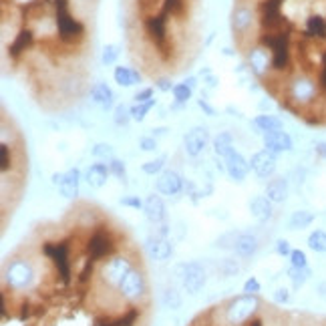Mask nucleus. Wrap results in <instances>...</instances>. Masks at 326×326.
Segmentation results:
<instances>
[{
    "instance_id": "obj_1",
    "label": "nucleus",
    "mask_w": 326,
    "mask_h": 326,
    "mask_svg": "<svg viewBox=\"0 0 326 326\" xmlns=\"http://www.w3.org/2000/svg\"><path fill=\"white\" fill-rule=\"evenodd\" d=\"M55 2V10H57V29L59 36L65 42H75L79 38H83L85 27L81 20L73 18L71 10H68V0H53Z\"/></svg>"
},
{
    "instance_id": "obj_2",
    "label": "nucleus",
    "mask_w": 326,
    "mask_h": 326,
    "mask_svg": "<svg viewBox=\"0 0 326 326\" xmlns=\"http://www.w3.org/2000/svg\"><path fill=\"white\" fill-rule=\"evenodd\" d=\"M260 306V300L256 298V294H244V296H238L226 306V320L231 326H240L244 322H248L256 310Z\"/></svg>"
},
{
    "instance_id": "obj_3",
    "label": "nucleus",
    "mask_w": 326,
    "mask_h": 326,
    "mask_svg": "<svg viewBox=\"0 0 326 326\" xmlns=\"http://www.w3.org/2000/svg\"><path fill=\"white\" fill-rule=\"evenodd\" d=\"M175 276L188 294H197L205 286V268L199 262H183L175 266Z\"/></svg>"
},
{
    "instance_id": "obj_4",
    "label": "nucleus",
    "mask_w": 326,
    "mask_h": 326,
    "mask_svg": "<svg viewBox=\"0 0 326 326\" xmlns=\"http://www.w3.org/2000/svg\"><path fill=\"white\" fill-rule=\"evenodd\" d=\"M42 252L49 260L55 264L61 280L68 284L71 282V276H73V270H71V260H68V244L66 242H46L42 244Z\"/></svg>"
},
{
    "instance_id": "obj_5",
    "label": "nucleus",
    "mask_w": 326,
    "mask_h": 326,
    "mask_svg": "<svg viewBox=\"0 0 326 326\" xmlns=\"http://www.w3.org/2000/svg\"><path fill=\"white\" fill-rule=\"evenodd\" d=\"M6 284L14 290H25L33 284L34 280V270L29 262L25 260H14L8 264L6 268Z\"/></svg>"
},
{
    "instance_id": "obj_6",
    "label": "nucleus",
    "mask_w": 326,
    "mask_h": 326,
    "mask_svg": "<svg viewBox=\"0 0 326 326\" xmlns=\"http://www.w3.org/2000/svg\"><path fill=\"white\" fill-rule=\"evenodd\" d=\"M113 252H115V242H113L111 234L105 229H97L87 242V254L93 262L107 260Z\"/></svg>"
},
{
    "instance_id": "obj_7",
    "label": "nucleus",
    "mask_w": 326,
    "mask_h": 326,
    "mask_svg": "<svg viewBox=\"0 0 326 326\" xmlns=\"http://www.w3.org/2000/svg\"><path fill=\"white\" fill-rule=\"evenodd\" d=\"M133 270V264L127 256H113L111 260L105 262L103 270H101V276L107 284L111 286H119L123 282V278Z\"/></svg>"
},
{
    "instance_id": "obj_8",
    "label": "nucleus",
    "mask_w": 326,
    "mask_h": 326,
    "mask_svg": "<svg viewBox=\"0 0 326 326\" xmlns=\"http://www.w3.org/2000/svg\"><path fill=\"white\" fill-rule=\"evenodd\" d=\"M119 288V294L129 300V302H137L143 298V294L147 290V284H145V276L139 272V270H131L129 274L123 278V282L117 286Z\"/></svg>"
},
{
    "instance_id": "obj_9",
    "label": "nucleus",
    "mask_w": 326,
    "mask_h": 326,
    "mask_svg": "<svg viewBox=\"0 0 326 326\" xmlns=\"http://www.w3.org/2000/svg\"><path fill=\"white\" fill-rule=\"evenodd\" d=\"M250 167H252V171H254L258 177H262V179L272 177V175L276 173V167H278L276 153H272V151H268V149H262V151L252 155Z\"/></svg>"
},
{
    "instance_id": "obj_10",
    "label": "nucleus",
    "mask_w": 326,
    "mask_h": 326,
    "mask_svg": "<svg viewBox=\"0 0 326 326\" xmlns=\"http://www.w3.org/2000/svg\"><path fill=\"white\" fill-rule=\"evenodd\" d=\"M145 31L149 38L153 40L155 46L163 49L167 44V12L163 10L161 14H153L145 20Z\"/></svg>"
},
{
    "instance_id": "obj_11",
    "label": "nucleus",
    "mask_w": 326,
    "mask_h": 326,
    "mask_svg": "<svg viewBox=\"0 0 326 326\" xmlns=\"http://www.w3.org/2000/svg\"><path fill=\"white\" fill-rule=\"evenodd\" d=\"M145 248H147V254L151 256V260L155 262H167L171 258V254H173L171 242L165 236H159V234H151L147 238Z\"/></svg>"
},
{
    "instance_id": "obj_12",
    "label": "nucleus",
    "mask_w": 326,
    "mask_h": 326,
    "mask_svg": "<svg viewBox=\"0 0 326 326\" xmlns=\"http://www.w3.org/2000/svg\"><path fill=\"white\" fill-rule=\"evenodd\" d=\"M264 139V147L276 155L280 153H286V151H292L294 143L292 137L286 133V131H270V133H264L262 135Z\"/></svg>"
},
{
    "instance_id": "obj_13",
    "label": "nucleus",
    "mask_w": 326,
    "mask_h": 326,
    "mask_svg": "<svg viewBox=\"0 0 326 326\" xmlns=\"http://www.w3.org/2000/svg\"><path fill=\"white\" fill-rule=\"evenodd\" d=\"M155 190L163 196H177L183 190V179L177 171L165 169L163 173H159V177L155 181Z\"/></svg>"
},
{
    "instance_id": "obj_14",
    "label": "nucleus",
    "mask_w": 326,
    "mask_h": 326,
    "mask_svg": "<svg viewBox=\"0 0 326 326\" xmlns=\"http://www.w3.org/2000/svg\"><path fill=\"white\" fill-rule=\"evenodd\" d=\"M207 141H209L207 131L203 127H196V129H192L183 137V149H185V153L190 157H197L207 147Z\"/></svg>"
},
{
    "instance_id": "obj_15",
    "label": "nucleus",
    "mask_w": 326,
    "mask_h": 326,
    "mask_svg": "<svg viewBox=\"0 0 326 326\" xmlns=\"http://www.w3.org/2000/svg\"><path fill=\"white\" fill-rule=\"evenodd\" d=\"M143 212H145V218H147L153 226L163 224V222L167 220V207H165L161 197L155 196V194L147 196V199L143 201Z\"/></svg>"
},
{
    "instance_id": "obj_16",
    "label": "nucleus",
    "mask_w": 326,
    "mask_h": 326,
    "mask_svg": "<svg viewBox=\"0 0 326 326\" xmlns=\"http://www.w3.org/2000/svg\"><path fill=\"white\" fill-rule=\"evenodd\" d=\"M250 169H252V167H250V161H246L244 155L238 153V151H234L231 155L226 157V173H228L234 181H244L246 175L250 173Z\"/></svg>"
},
{
    "instance_id": "obj_17",
    "label": "nucleus",
    "mask_w": 326,
    "mask_h": 326,
    "mask_svg": "<svg viewBox=\"0 0 326 326\" xmlns=\"http://www.w3.org/2000/svg\"><path fill=\"white\" fill-rule=\"evenodd\" d=\"M260 244H258V238L254 234H248V231H240L238 238H236V246H234V252L240 256V258H252L256 252H258Z\"/></svg>"
},
{
    "instance_id": "obj_18",
    "label": "nucleus",
    "mask_w": 326,
    "mask_h": 326,
    "mask_svg": "<svg viewBox=\"0 0 326 326\" xmlns=\"http://www.w3.org/2000/svg\"><path fill=\"white\" fill-rule=\"evenodd\" d=\"M288 192H290L288 179L276 177V179H272V181L266 185V194H264V196L268 197L272 203H284V201L288 199Z\"/></svg>"
},
{
    "instance_id": "obj_19",
    "label": "nucleus",
    "mask_w": 326,
    "mask_h": 326,
    "mask_svg": "<svg viewBox=\"0 0 326 326\" xmlns=\"http://www.w3.org/2000/svg\"><path fill=\"white\" fill-rule=\"evenodd\" d=\"M111 171H109V165L107 163H93L87 167L85 171V181L91 185V188H103L109 179Z\"/></svg>"
},
{
    "instance_id": "obj_20",
    "label": "nucleus",
    "mask_w": 326,
    "mask_h": 326,
    "mask_svg": "<svg viewBox=\"0 0 326 326\" xmlns=\"http://www.w3.org/2000/svg\"><path fill=\"white\" fill-rule=\"evenodd\" d=\"M79 183H81V171L77 167L65 171V177H63V183L59 185V192L61 196L66 199H73V197L79 196Z\"/></svg>"
},
{
    "instance_id": "obj_21",
    "label": "nucleus",
    "mask_w": 326,
    "mask_h": 326,
    "mask_svg": "<svg viewBox=\"0 0 326 326\" xmlns=\"http://www.w3.org/2000/svg\"><path fill=\"white\" fill-rule=\"evenodd\" d=\"M250 212L252 216L260 222V224H266L268 220H272L274 216V209H272V201L266 196H256L252 201H250Z\"/></svg>"
},
{
    "instance_id": "obj_22",
    "label": "nucleus",
    "mask_w": 326,
    "mask_h": 326,
    "mask_svg": "<svg viewBox=\"0 0 326 326\" xmlns=\"http://www.w3.org/2000/svg\"><path fill=\"white\" fill-rule=\"evenodd\" d=\"M139 320V308H129L125 314H121L119 318H99V326H135Z\"/></svg>"
},
{
    "instance_id": "obj_23",
    "label": "nucleus",
    "mask_w": 326,
    "mask_h": 326,
    "mask_svg": "<svg viewBox=\"0 0 326 326\" xmlns=\"http://www.w3.org/2000/svg\"><path fill=\"white\" fill-rule=\"evenodd\" d=\"M250 65H252V71H254L256 75H264V73L272 66V55L268 57V53H266L264 46H262V49H254V51L250 53Z\"/></svg>"
},
{
    "instance_id": "obj_24",
    "label": "nucleus",
    "mask_w": 326,
    "mask_h": 326,
    "mask_svg": "<svg viewBox=\"0 0 326 326\" xmlns=\"http://www.w3.org/2000/svg\"><path fill=\"white\" fill-rule=\"evenodd\" d=\"M33 38L34 34L31 29H22L20 33L16 34V38H14V42L8 46V53H10V57H18V55H22L31 44H33Z\"/></svg>"
},
{
    "instance_id": "obj_25",
    "label": "nucleus",
    "mask_w": 326,
    "mask_h": 326,
    "mask_svg": "<svg viewBox=\"0 0 326 326\" xmlns=\"http://www.w3.org/2000/svg\"><path fill=\"white\" fill-rule=\"evenodd\" d=\"M91 97L97 103L101 109H111L113 107V91L105 85V83H97L93 89H91Z\"/></svg>"
},
{
    "instance_id": "obj_26",
    "label": "nucleus",
    "mask_w": 326,
    "mask_h": 326,
    "mask_svg": "<svg viewBox=\"0 0 326 326\" xmlns=\"http://www.w3.org/2000/svg\"><path fill=\"white\" fill-rule=\"evenodd\" d=\"M113 77H115V83L121 85V87H131V85L141 81V75L137 71H133L131 66H117Z\"/></svg>"
},
{
    "instance_id": "obj_27",
    "label": "nucleus",
    "mask_w": 326,
    "mask_h": 326,
    "mask_svg": "<svg viewBox=\"0 0 326 326\" xmlns=\"http://www.w3.org/2000/svg\"><path fill=\"white\" fill-rule=\"evenodd\" d=\"M252 125L260 131L262 135L270 133V131H282V121L278 117H274V115H258L252 121Z\"/></svg>"
},
{
    "instance_id": "obj_28",
    "label": "nucleus",
    "mask_w": 326,
    "mask_h": 326,
    "mask_svg": "<svg viewBox=\"0 0 326 326\" xmlns=\"http://www.w3.org/2000/svg\"><path fill=\"white\" fill-rule=\"evenodd\" d=\"M214 151L218 157H228L231 155L236 149H234V141H231V135L229 133H220L216 139H214Z\"/></svg>"
},
{
    "instance_id": "obj_29",
    "label": "nucleus",
    "mask_w": 326,
    "mask_h": 326,
    "mask_svg": "<svg viewBox=\"0 0 326 326\" xmlns=\"http://www.w3.org/2000/svg\"><path fill=\"white\" fill-rule=\"evenodd\" d=\"M314 93H316V87L310 81H306V79L296 81L292 85V97L296 101H310L314 97Z\"/></svg>"
},
{
    "instance_id": "obj_30",
    "label": "nucleus",
    "mask_w": 326,
    "mask_h": 326,
    "mask_svg": "<svg viewBox=\"0 0 326 326\" xmlns=\"http://www.w3.org/2000/svg\"><path fill=\"white\" fill-rule=\"evenodd\" d=\"M312 222H314V214H312V212H308V209H298V212H294L292 216H290L288 226H290V229H304V228H308Z\"/></svg>"
},
{
    "instance_id": "obj_31",
    "label": "nucleus",
    "mask_w": 326,
    "mask_h": 326,
    "mask_svg": "<svg viewBox=\"0 0 326 326\" xmlns=\"http://www.w3.org/2000/svg\"><path fill=\"white\" fill-rule=\"evenodd\" d=\"M306 34L308 36H314V38H322L326 36V18L314 14L306 20Z\"/></svg>"
},
{
    "instance_id": "obj_32",
    "label": "nucleus",
    "mask_w": 326,
    "mask_h": 326,
    "mask_svg": "<svg viewBox=\"0 0 326 326\" xmlns=\"http://www.w3.org/2000/svg\"><path fill=\"white\" fill-rule=\"evenodd\" d=\"M250 25H252V12H250L248 8H244V6L236 8V10H234V31L242 33V31H246Z\"/></svg>"
},
{
    "instance_id": "obj_33",
    "label": "nucleus",
    "mask_w": 326,
    "mask_h": 326,
    "mask_svg": "<svg viewBox=\"0 0 326 326\" xmlns=\"http://www.w3.org/2000/svg\"><path fill=\"white\" fill-rule=\"evenodd\" d=\"M310 276H312V270H310L308 266H304V268H294V266H290V270H288V278L292 280L294 288L304 286V284L310 280Z\"/></svg>"
},
{
    "instance_id": "obj_34",
    "label": "nucleus",
    "mask_w": 326,
    "mask_h": 326,
    "mask_svg": "<svg viewBox=\"0 0 326 326\" xmlns=\"http://www.w3.org/2000/svg\"><path fill=\"white\" fill-rule=\"evenodd\" d=\"M308 248L312 252H318V254H326V231L324 229H316L308 236Z\"/></svg>"
},
{
    "instance_id": "obj_35",
    "label": "nucleus",
    "mask_w": 326,
    "mask_h": 326,
    "mask_svg": "<svg viewBox=\"0 0 326 326\" xmlns=\"http://www.w3.org/2000/svg\"><path fill=\"white\" fill-rule=\"evenodd\" d=\"M240 272V266L234 258H224V260L218 264V274L224 276V278H231Z\"/></svg>"
},
{
    "instance_id": "obj_36",
    "label": "nucleus",
    "mask_w": 326,
    "mask_h": 326,
    "mask_svg": "<svg viewBox=\"0 0 326 326\" xmlns=\"http://www.w3.org/2000/svg\"><path fill=\"white\" fill-rule=\"evenodd\" d=\"M153 105H155V99H151V101H147V103H135V105L131 107V117H133L135 121H143L145 115L153 109Z\"/></svg>"
},
{
    "instance_id": "obj_37",
    "label": "nucleus",
    "mask_w": 326,
    "mask_h": 326,
    "mask_svg": "<svg viewBox=\"0 0 326 326\" xmlns=\"http://www.w3.org/2000/svg\"><path fill=\"white\" fill-rule=\"evenodd\" d=\"M163 304H165L167 308H171V310H175V308L181 306V296H179V292H177L173 286L165 288V292H163Z\"/></svg>"
},
{
    "instance_id": "obj_38",
    "label": "nucleus",
    "mask_w": 326,
    "mask_h": 326,
    "mask_svg": "<svg viewBox=\"0 0 326 326\" xmlns=\"http://www.w3.org/2000/svg\"><path fill=\"white\" fill-rule=\"evenodd\" d=\"M109 165V171H111V175H115L119 181H127V169H125V163L121 161V159H111V161L107 163Z\"/></svg>"
},
{
    "instance_id": "obj_39",
    "label": "nucleus",
    "mask_w": 326,
    "mask_h": 326,
    "mask_svg": "<svg viewBox=\"0 0 326 326\" xmlns=\"http://www.w3.org/2000/svg\"><path fill=\"white\" fill-rule=\"evenodd\" d=\"M163 10L173 16H181L185 10V0H163Z\"/></svg>"
},
{
    "instance_id": "obj_40",
    "label": "nucleus",
    "mask_w": 326,
    "mask_h": 326,
    "mask_svg": "<svg viewBox=\"0 0 326 326\" xmlns=\"http://www.w3.org/2000/svg\"><path fill=\"white\" fill-rule=\"evenodd\" d=\"M165 157H157V159H151V161L143 163L141 165V169H143V173H147V175H155V173H163L165 169Z\"/></svg>"
},
{
    "instance_id": "obj_41",
    "label": "nucleus",
    "mask_w": 326,
    "mask_h": 326,
    "mask_svg": "<svg viewBox=\"0 0 326 326\" xmlns=\"http://www.w3.org/2000/svg\"><path fill=\"white\" fill-rule=\"evenodd\" d=\"M173 97L177 103H188L190 99H192V87H188L185 83H179V85H175L173 87Z\"/></svg>"
},
{
    "instance_id": "obj_42",
    "label": "nucleus",
    "mask_w": 326,
    "mask_h": 326,
    "mask_svg": "<svg viewBox=\"0 0 326 326\" xmlns=\"http://www.w3.org/2000/svg\"><path fill=\"white\" fill-rule=\"evenodd\" d=\"M93 157H97V159H113V147L111 145H107V143H97L95 147H93Z\"/></svg>"
},
{
    "instance_id": "obj_43",
    "label": "nucleus",
    "mask_w": 326,
    "mask_h": 326,
    "mask_svg": "<svg viewBox=\"0 0 326 326\" xmlns=\"http://www.w3.org/2000/svg\"><path fill=\"white\" fill-rule=\"evenodd\" d=\"M131 117V107L127 105H117V109H115V123L117 125H127L129 123Z\"/></svg>"
},
{
    "instance_id": "obj_44",
    "label": "nucleus",
    "mask_w": 326,
    "mask_h": 326,
    "mask_svg": "<svg viewBox=\"0 0 326 326\" xmlns=\"http://www.w3.org/2000/svg\"><path fill=\"white\" fill-rule=\"evenodd\" d=\"M238 234H240V231H228V234H224V236L218 240V244H216V246H218V248H222V250H234Z\"/></svg>"
},
{
    "instance_id": "obj_45",
    "label": "nucleus",
    "mask_w": 326,
    "mask_h": 326,
    "mask_svg": "<svg viewBox=\"0 0 326 326\" xmlns=\"http://www.w3.org/2000/svg\"><path fill=\"white\" fill-rule=\"evenodd\" d=\"M290 264H292L294 268H304V266H308V258H306V254L302 250H292Z\"/></svg>"
},
{
    "instance_id": "obj_46",
    "label": "nucleus",
    "mask_w": 326,
    "mask_h": 326,
    "mask_svg": "<svg viewBox=\"0 0 326 326\" xmlns=\"http://www.w3.org/2000/svg\"><path fill=\"white\" fill-rule=\"evenodd\" d=\"M117 55H119V51H117L115 44L105 46V51H103V63H105V65H113L115 59H117Z\"/></svg>"
},
{
    "instance_id": "obj_47",
    "label": "nucleus",
    "mask_w": 326,
    "mask_h": 326,
    "mask_svg": "<svg viewBox=\"0 0 326 326\" xmlns=\"http://www.w3.org/2000/svg\"><path fill=\"white\" fill-rule=\"evenodd\" d=\"M139 147L143 151H155L157 149V139L155 137H141L139 139Z\"/></svg>"
},
{
    "instance_id": "obj_48",
    "label": "nucleus",
    "mask_w": 326,
    "mask_h": 326,
    "mask_svg": "<svg viewBox=\"0 0 326 326\" xmlns=\"http://www.w3.org/2000/svg\"><path fill=\"white\" fill-rule=\"evenodd\" d=\"M121 205L133 207V209H139V207H143V201H141L137 196H125V197H121Z\"/></svg>"
},
{
    "instance_id": "obj_49",
    "label": "nucleus",
    "mask_w": 326,
    "mask_h": 326,
    "mask_svg": "<svg viewBox=\"0 0 326 326\" xmlns=\"http://www.w3.org/2000/svg\"><path fill=\"white\" fill-rule=\"evenodd\" d=\"M260 292V282L256 278H248L244 284V294H258Z\"/></svg>"
},
{
    "instance_id": "obj_50",
    "label": "nucleus",
    "mask_w": 326,
    "mask_h": 326,
    "mask_svg": "<svg viewBox=\"0 0 326 326\" xmlns=\"http://www.w3.org/2000/svg\"><path fill=\"white\" fill-rule=\"evenodd\" d=\"M276 252H278L280 256H290V254H292L290 242H288V240H278V242H276Z\"/></svg>"
},
{
    "instance_id": "obj_51",
    "label": "nucleus",
    "mask_w": 326,
    "mask_h": 326,
    "mask_svg": "<svg viewBox=\"0 0 326 326\" xmlns=\"http://www.w3.org/2000/svg\"><path fill=\"white\" fill-rule=\"evenodd\" d=\"M93 264H95V262L91 260V258L87 260L85 268H83V270H81V274H79V282H87V280L91 278V274H93Z\"/></svg>"
},
{
    "instance_id": "obj_52",
    "label": "nucleus",
    "mask_w": 326,
    "mask_h": 326,
    "mask_svg": "<svg viewBox=\"0 0 326 326\" xmlns=\"http://www.w3.org/2000/svg\"><path fill=\"white\" fill-rule=\"evenodd\" d=\"M0 151H2V173H6L8 167L12 165V163H10V153H8V145L2 143V149H0Z\"/></svg>"
},
{
    "instance_id": "obj_53",
    "label": "nucleus",
    "mask_w": 326,
    "mask_h": 326,
    "mask_svg": "<svg viewBox=\"0 0 326 326\" xmlns=\"http://www.w3.org/2000/svg\"><path fill=\"white\" fill-rule=\"evenodd\" d=\"M274 300H276L278 304H288V302H290V292H288L286 288H280V290H276V294H274Z\"/></svg>"
},
{
    "instance_id": "obj_54",
    "label": "nucleus",
    "mask_w": 326,
    "mask_h": 326,
    "mask_svg": "<svg viewBox=\"0 0 326 326\" xmlns=\"http://www.w3.org/2000/svg\"><path fill=\"white\" fill-rule=\"evenodd\" d=\"M153 97V89H141L137 95H135V103H147Z\"/></svg>"
},
{
    "instance_id": "obj_55",
    "label": "nucleus",
    "mask_w": 326,
    "mask_h": 326,
    "mask_svg": "<svg viewBox=\"0 0 326 326\" xmlns=\"http://www.w3.org/2000/svg\"><path fill=\"white\" fill-rule=\"evenodd\" d=\"M314 151H316V155H318V157L326 159V141H318V143L314 145Z\"/></svg>"
},
{
    "instance_id": "obj_56",
    "label": "nucleus",
    "mask_w": 326,
    "mask_h": 326,
    "mask_svg": "<svg viewBox=\"0 0 326 326\" xmlns=\"http://www.w3.org/2000/svg\"><path fill=\"white\" fill-rule=\"evenodd\" d=\"M157 87H159L161 91H173V87H175V85H171L167 79H159V81H157Z\"/></svg>"
},
{
    "instance_id": "obj_57",
    "label": "nucleus",
    "mask_w": 326,
    "mask_h": 326,
    "mask_svg": "<svg viewBox=\"0 0 326 326\" xmlns=\"http://www.w3.org/2000/svg\"><path fill=\"white\" fill-rule=\"evenodd\" d=\"M318 87L326 91V66H322V71H320V77H318Z\"/></svg>"
},
{
    "instance_id": "obj_58",
    "label": "nucleus",
    "mask_w": 326,
    "mask_h": 326,
    "mask_svg": "<svg viewBox=\"0 0 326 326\" xmlns=\"http://www.w3.org/2000/svg\"><path fill=\"white\" fill-rule=\"evenodd\" d=\"M199 107H201V109H203V111H205L207 115H216V109H214V107H209V105H207V103H205L203 99L199 101Z\"/></svg>"
},
{
    "instance_id": "obj_59",
    "label": "nucleus",
    "mask_w": 326,
    "mask_h": 326,
    "mask_svg": "<svg viewBox=\"0 0 326 326\" xmlns=\"http://www.w3.org/2000/svg\"><path fill=\"white\" fill-rule=\"evenodd\" d=\"M63 177H65V173H53V183L59 188L63 183Z\"/></svg>"
},
{
    "instance_id": "obj_60",
    "label": "nucleus",
    "mask_w": 326,
    "mask_h": 326,
    "mask_svg": "<svg viewBox=\"0 0 326 326\" xmlns=\"http://www.w3.org/2000/svg\"><path fill=\"white\" fill-rule=\"evenodd\" d=\"M250 326H262V320L260 318H254V320L250 322Z\"/></svg>"
}]
</instances>
